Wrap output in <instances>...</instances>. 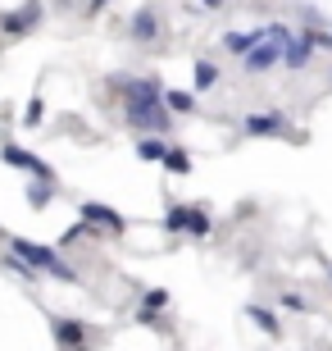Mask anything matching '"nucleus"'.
I'll return each instance as SVG.
<instances>
[{"instance_id":"f257e3e1","label":"nucleus","mask_w":332,"mask_h":351,"mask_svg":"<svg viewBox=\"0 0 332 351\" xmlns=\"http://www.w3.org/2000/svg\"><path fill=\"white\" fill-rule=\"evenodd\" d=\"M164 228H173V233H192V237H209V215L205 210H196V206H173L168 210V219H164Z\"/></svg>"},{"instance_id":"f03ea898","label":"nucleus","mask_w":332,"mask_h":351,"mask_svg":"<svg viewBox=\"0 0 332 351\" xmlns=\"http://www.w3.org/2000/svg\"><path fill=\"white\" fill-rule=\"evenodd\" d=\"M128 123L141 132H164L168 128V114L159 101H141V105H128Z\"/></svg>"},{"instance_id":"7ed1b4c3","label":"nucleus","mask_w":332,"mask_h":351,"mask_svg":"<svg viewBox=\"0 0 332 351\" xmlns=\"http://www.w3.org/2000/svg\"><path fill=\"white\" fill-rule=\"evenodd\" d=\"M37 23H41V5L37 0H27L23 10L0 14V32H5V37H23V32H32Z\"/></svg>"},{"instance_id":"20e7f679","label":"nucleus","mask_w":332,"mask_h":351,"mask_svg":"<svg viewBox=\"0 0 332 351\" xmlns=\"http://www.w3.org/2000/svg\"><path fill=\"white\" fill-rule=\"evenodd\" d=\"M242 60H246V73H264V69H273V64L282 60V41L264 37V41H255V46H251Z\"/></svg>"},{"instance_id":"39448f33","label":"nucleus","mask_w":332,"mask_h":351,"mask_svg":"<svg viewBox=\"0 0 332 351\" xmlns=\"http://www.w3.org/2000/svg\"><path fill=\"white\" fill-rule=\"evenodd\" d=\"M114 91H123V101L128 105H141V101H159L164 87L155 78H114Z\"/></svg>"},{"instance_id":"423d86ee","label":"nucleus","mask_w":332,"mask_h":351,"mask_svg":"<svg viewBox=\"0 0 332 351\" xmlns=\"http://www.w3.org/2000/svg\"><path fill=\"white\" fill-rule=\"evenodd\" d=\"M0 160H5V165H14V169L37 173L41 182H51V178H55V173H51V165H46V160H37V156H27L23 146H0Z\"/></svg>"},{"instance_id":"0eeeda50","label":"nucleus","mask_w":332,"mask_h":351,"mask_svg":"<svg viewBox=\"0 0 332 351\" xmlns=\"http://www.w3.org/2000/svg\"><path fill=\"white\" fill-rule=\"evenodd\" d=\"M10 247H14V256H23L32 269H51V265L60 261V256H55V247H41V242H27V237H14Z\"/></svg>"},{"instance_id":"6e6552de","label":"nucleus","mask_w":332,"mask_h":351,"mask_svg":"<svg viewBox=\"0 0 332 351\" xmlns=\"http://www.w3.org/2000/svg\"><path fill=\"white\" fill-rule=\"evenodd\" d=\"M82 219L96 223V228H110V233H123V215L110 210V206H101V201H87V206H82Z\"/></svg>"},{"instance_id":"1a4fd4ad","label":"nucleus","mask_w":332,"mask_h":351,"mask_svg":"<svg viewBox=\"0 0 332 351\" xmlns=\"http://www.w3.org/2000/svg\"><path fill=\"white\" fill-rule=\"evenodd\" d=\"M309 51H314V46H309L305 32H292V41L282 46V64H287V69H305L309 64Z\"/></svg>"},{"instance_id":"9d476101","label":"nucleus","mask_w":332,"mask_h":351,"mask_svg":"<svg viewBox=\"0 0 332 351\" xmlns=\"http://www.w3.org/2000/svg\"><path fill=\"white\" fill-rule=\"evenodd\" d=\"M164 151H168V142L159 137V132H146V137L137 142V160H151V165H159V160H164Z\"/></svg>"},{"instance_id":"9b49d317","label":"nucleus","mask_w":332,"mask_h":351,"mask_svg":"<svg viewBox=\"0 0 332 351\" xmlns=\"http://www.w3.org/2000/svg\"><path fill=\"white\" fill-rule=\"evenodd\" d=\"M155 32H159V19H155L151 10H137V14H132V37H137V41H151Z\"/></svg>"},{"instance_id":"f8f14e48","label":"nucleus","mask_w":332,"mask_h":351,"mask_svg":"<svg viewBox=\"0 0 332 351\" xmlns=\"http://www.w3.org/2000/svg\"><path fill=\"white\" fill-rule=\"evenodd\" d=\"M255 41H264V27H255V32H228V37H223V46H228L232 55H246Z\"/></svg>"},{"instance_id":"ddd939ff","label":"nucleus","mask_w":332,"mask_h":351,"mask_svg":"<svg viewBox=\"0 0 332 351\" xmlns=\"http://www.w3.org/2000/svg\"><path fill=\"white\" fill-rule=\"evenodd\" d=\"M287 123H282V114H251L246 119V132H255V137H264V132H282Z\"/></svg>"},{"instance_id":"4468645a","label":"nucleus","mask_w":332,"mask_h":351,"mask_svg":"<svg viewBox=\"0 0 332 351\" xmlns=\"http://www.w3.org/2000/svg\"><path fill=\"white\" fill-rule=\"evenodd\" d=\"M82 338H87V333H82V324H77V319H64V324H55V342H60V347H77Z\"/></svg>"},{"instance_id":"2eb2a0df","label":"nucleus","mask_w":332,"mask_h":351,"mask_svg":"<svg viewBox=\"0 0 332 351\" xmlns=\"http://www.w3.org/2000/svg\"><path fill=\"white\" fill-rule=\"evenodd\" d=\"M159 165H164L168 173H187V169H192V156H187L182 146H168V151H164V160H159Z\"/></svg>"},{"instance_id":"dca6fc26","label":"nucleus","mask_w":332,"mask_h":351,"mask_svg":"<svg viewBox=\"0 0 332 351\" xmlns=\"http://www.w3.org/2000/svg\"><path fill=\"white\" fill-rule=\"evenodd\" d=\"M164 105H168V110H178V114H192L196 96H192V91H164Z\"/></svg>"},{"instance_id":"f3484780","label":"nucleus","mask_w":332,"mask_h":351,"mask_svg":"<svg viewBox=\"0 0 332 351\" xmlns=\"http://www.w3.org/2000/svg\"><path fill=\"white\" fill-rule=\"evenodd\" d=\"M246 315H251V319H255V324L264 328L268 338H278V333H282V328H278V319H273V311H264V306H251Z\"/></svg>"},{"instance_id":"a211bd4d","label":"nucleus","mask_w":332,"mask_h":351,"mask_svg":"<svg viewBox=\"0 0 332 351\" xmlns=\"http://www.w3.org/2000/svg\"><path fill=\"white\" fill-rule=\"evenodd\" d=\"M214 82H218V69L209 64V60H201V64H196V87H201V91H209Z\"/></svg>"},{"instance_id":"6ab92c4d","label":"nucleus","mask_w":332,"mask_h":351,"mask_svg":"<svg viewBox=\"0 0 332 351\" xmlns=\"http://www.w3.org/2000/svg\"><path fill=\"white\" fill-rule=\"evenodd\" d=\"M41 119H46V101H41V96H32V101H27V110H23V123H27V128H37Z\"/></svg>"},{"instance_id":"aec40b11","label":"nucleus","mask_w":332,"mask_h":351,"mask_svg":"<svg viewBox=\"0 0 332 351\" xmlns=\"http://www.w3.org/2000/svg\"><path fill=\"white\" fill-rule=\"evenodd\" d=\"M159 306H168V292L164 287H151L146 292V311H159Z\"/></svg>"},{"instance_id":"412c9836","label":"nucleus","mask_w":332,"mask_h":351,"mask_svg":"<svg viewBox=\"0 0 332 351\" xmlns=\"http://www.w3.org/2000/svg\"><path fill=\"white\" fill-rule=\"evenodd\" d=\"M27 201H32V206H51V187H27Z\"/></svg>"},{"instance_id":"4be33fe9","label":"nucleus","mask_w":332,"mask_h":351,"mask_svg":"<svg viewBox=\"0 0 332 351\" xmlns=\"http://www.w3.org/2000/svg\"><path fill=\"white\" fill-rule=\"evenodd\" d=\"M87 5H91V10H105V5H110V0H87Z\"/></svg>"},{"instance_id":"5701e85b","label":"nucleus","mask_w":332,"mask_h":351,"mask_svg":"<svg viewBox=\"0 0 332 351\" xmlns=\"http://www.w3.org/2000/svg\"><path fill=\"white\" fill-rule=\"evenodd\" d=\"M201 5H209V10H218V5H223V0H201Z\"/></svg>"}]
</instances>
